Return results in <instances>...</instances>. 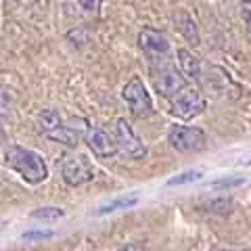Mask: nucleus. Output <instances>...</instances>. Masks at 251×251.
Returning <instances> with one entry per match:
<instances>
[{"mask_svg":"<svg viewBox=\"0 0 251 251\" xmlns=\"http://www.w3.org/2000/svg\"><path fill=\"white\" fill-rule=\"evenodd\" d=\"M203 178V172L201 170H186L182 174H178L174 178L168 180V186H182V184H191V182H197V180Z\"/></svg>","mask_w":251,"mask_h":251,"instance_id":"nucleus-15","label":"nucleus"},{"mask_svg":"<svg viewBox=\"0 0 251 251\" xmlns=\"http://www.w3.org/2000/svg\"><path fill=\"white\" fill-rule=\"evenodd\" d=\"M178 63H180V67H182V75H188V77H193V80H201V61L197 54H193L186 49H180Z\"/></svg>","mask_w":251,"mask_h":251,"instance_id":"nucleus-11","label":"nucleus"},{"mask_svg":"<svg viewBox=\"0 0 251 251\" xmlns=\"http://www.w3.org/2000/svg\"><path fill=\"white\" fill-rule=\"evenodd\" d=\"M40 126H42L44 134H49V132H52L54 128L61 126V115L57 111H52V109H46V111H42V115H40Z\"/></svg>","mask_w":251,"mask_h":251,"instance_id":"nucleus-16","label":"nucleus"},{"mask_svg":"<svg viewBox=\"0 0 251 251\" xmlns=\"http://www.w3.org/2000/svg\"><path fill=\"white\" fill-rule=\"evenodd\" d=\"M80 2V6L84 11H88V13H97L100 9V4L105 2V0H77Z\"/></svg>","mask_w":251,"mask_h":251,"instance_id":"nucleus-20","label":"nucleus"},{"mask_svg":"<svg viewBox=\"0 0 251 251\" xmlns=\"http://www.w3.org/2000/svg\"><path fill=\"white\" fill-rule=\"evenodd\" d=\"M86 145L97 157H113L117 155V143L111 132L103 128H88L86 132Z\"/></svg>","mask_w":251,"mask_h":251,"instance_id":"nucleus-10","label":"nucleus"},{"mask_svg":"<svg viewBox=\"0 0 251 251\" xmlns=\"http://www.w3.org/2000/svg\"><path fill=\"white\" fill-rule=\"evenodd\" d=\"M205 111V99L201 97L199 90L195 88H184L180 94H176L174 99H172V109L170 113L178 117V120H193V117L201 115Z\"/></svg>","mask_w":251,"mask_h":251,"instance_id":"nucleus-8","label":"nucleus"},{"mask_svg":"<svg viewBox=\"0 0 251 251\" xmlns=\"http://www.w3.org/2000/svg\"><path fill=\"white\" fill-rule=\"evenodd\" d=\"M247 166H251V161H247Z\"/></svg>","mask_w":251,"mask_h":251,"instance_id":"nucleus-22","label":"nucleus"},{"mask_svg":"<svg viewBox=\"0 0 251 251\" xmlns=\"http://www.w3.org/2000/svg\"><path fill=\"white\" fill-rule=\"evenodd\" d=\"M245 180L243 176H230V178H220V180H214V182H209L211 188H232V186H239L243 184Z\"/></svg>","mask_w":251,"mask_h":251,"instance_id":"nucleus-17","label":"nucleus"},{"mask_svg":"<svg viewBox=\"0 0 251 251\" xmlns=\"http://www.w3.org/2000/svg\"><path fill=\"white\" fill-rule=\"evenodd\" d=\"M113 136H115V143H117V153H122L124 157H128V159H143L147 155L145 143L134 134L132 126L126 122L124 117H120V120L115 122Z\"/></svg>","mask_w":251,"mask_h":251,"instance_id":"nucleus-3","label":"nucleus"},{"mask_svg":"<svg viewBox=\"0 0 251 251\" xmlns=\"http://www.w3.org/2000/svg\"><path fill=\"white\" fill-rule=\"evenodd\" d=\"M151 82L153 88L166 99H174L176 94H180L186 88V77L182 75V72L172 65L153 69L151 72Z\"/></svg>","mask_w":251,"mask_h":251,"instance_id":"nucleus-5","label":"nucleus"},{"mask_svg":"<svg viewBox=\"0 0 251 251\" xmlns=\"http://www.w3.org/2000/svg\"><path fill=\"white\" fill-rule=\"evenodd\" d=\"M4 166L11 168L13 172L25 180L29 184H40L49 176V168L40 155L31 149L19 147V145H11L4 151Z\"/></svg>","mask_w":251,"mask_h":251,"instance_id":"nucleus-1","label":"nucleus"},{"mask_svg":"<svg viewBox=\"0 0 251 251\" xmlns=\"http://www.w3.org/2000/svg\"><path fill=\"white\" fill-rule=\"evenodd\" d=\"M228 251H251V249H228Z\"/></svg>","mask_w":251,"mask_h":251,"instance_id":"nucleus-21","label":"nucleus"},{"mask_svg":"<svg viewBox=\"0 0 251 251\" xmlns=\"http://www.w3.org/2000/svg\"><path fill=\"white\" fill-rule=\"evenodd\" d=\"M138 46L145 52V57L153 63H163L170 59V42L168 38L153 27H143L138 34Z\"/></svg>","mask_w":251,"mask_h":251,"instance_id":"nucleus-6","label":"nucleus"},{"mask_svg":"<svg viewBox=\"0 0 251 251\" xmlns=\"http://www.w3.org/2000/svg\"><path fill=\"white\" fill-rule=\"evenodd\" d=\"M176 23H178V29L182 31L184 38H186L188 42L199 44V31H197V27H195L193 17H188L186 13H180L178 17H176Z\"/></svg>","mask_w":251,"mask_h":251,"instance_id":"nucleus-13","label":"nucleus"},{"mask_svg":"<svg viewBox=\"0 0 251 251\" xmlns=\"http://www.w3.org/2000/svg\"><path fill=\"white\" fill-rule=\"evenodd\" d=\"M52 230H27L21 234L23 241H38V239H50Z\"/></svg>","mask_w":251,"mask_h":251,"instance_id":"nucleus-18","label":"nucleus"},{"mask_svg":"<svg viewBox=\"0 0 251 251\" xmlns=\"http://www.w3.org/2000/svg\"><path fill=\"white\" fill-rule=\"evenodd\" d=\"M241 13H243V21H245V27L251 36V0H241Z\"/></svg>","mask_w":251,"mask_h":251,"instance_id":"nucleus-19","label":"nucleus"},{"mask_svg":"<svg viewBox=\"0 0 251 251\" xmlns=\"http://www.w3.org/2000/svg\"><path fill=\"white\" fill-rule=\"evenodd\" d=\"M63 216H65V209L61 207H38L31 211V218L42 220V222H54V220H59Z\"/></svg>","mask_w":251,"mask_h":251,"instance_id":"nucleus-14","label":"nucleus"},{"mask_svg":"<svg viewBox=\"0 0 251 251\" xmlns=\"http://www.w3.org/2000/svg\"><path fill=\"white\" fill-rule=\"evenodd\" d=\"M86 132H88V128H86V120H69L67 124L61 122L59 128L49 132L46 138L54 140V143H63L67 147H75L82 138H86Z\"/></svg>","mask_w":251,"mask_h":251,"instance_id":"nucleus-9","label":"nucleus"},{"mask_svg":"<svg viewBox=\"0 0 251 251\" xmlns=\"http://www.w3.org/2000/svg\"><path fill=\"white\" fill-rule=\"evenodd\" d=\"M136 203H138V195L132 193V195H126V197H117V199H113V201L105 203V205H100L97 214H99V216H105V214H113V211H120V209H130V207H134Z\"/></svg>","mask_w":251,"mask_h":251,"instance_id":"nucleus-12","label":"nucleus"},{"mask_svg":"<svg viewBox=\"0 0 251 251\" xmlns=\"http://www.w3.org/2000/svg\"><path fill=\"white\" fill-rule=\"evenodd\" d=\"M168 143L180 153H197L207 147V136L201 128L191 126H172L168 132Z\"/></svg>","mask_w":251,"mask_h":251,"instance_id":"nucleus-2","label":"nucleus"},{"mask_svg":"<svg viewBox=\"0 0 251 251\" xmlns=\"http://www.w3.org/2000/svg\"><path fill=\"white\" fill-rule=\"evenodd\" d=\"M61 176L69 186H80V184L90 182L94 178V168L86 155L74 153V155H67L65 159H63Z\"/></svg>","mask_w":251,"mask_h":251,"instance_id":"nucleus-7","label":"nucleus"},{"mask_svg":"<svg viewBox=\"0 0 251 251\" xmlns=\"http://www.w3.org/2000/svg\"><path fill=\"white\" fill-rule=\"evenodd\" d=\"M122 99L128 103L130 111L134 117H149L153 113V100H151V97H149L145 84L138 75H134L128 84L124 86Z\"/></svg>","mask_w":251,"mask_h":251,"instance_id":"nucleus-4","label":"nucleus"}]
</instances>
